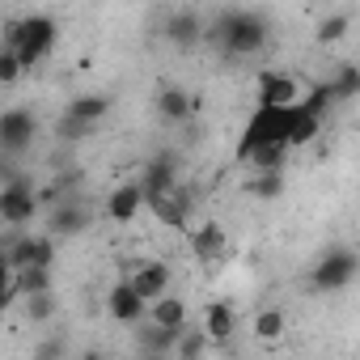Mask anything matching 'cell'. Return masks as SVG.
Here are the masks:
<instances>
[{"label": "cell", "mask_w": 360, "mask_h": 360, "mask_svg": "<svg viewBox=\"0 0 360 360\" xmlns=\"http://www.w3.org/2000/svg\"><path fill=\"white\" fill-rule=\"evenodd\" d=\"M284 330H288V314H284V309L263 305V309L255 314V339H259V343H276V339H284Z\"/></svg>", "instance_id": "44dd1931"}, {"label": "cell", "mask_w": 360, "mask_h": 360, "mask_svg": "<svg viewBox=\"0 0 360 360\" xmlns=\"http://www.w3.org/2000/svg\"><path fill=\"white\" fill-rule=\"evenodd\" d=\"M68 119H77V123H85V127H98L106 115H110V98L106 94H81V98H72L68 102V110H64Z\"/></svg>", "instance_id": "ac0fdd59"}, {"label": "cell", "mask_w": 360, "mask_h": 360, "mask_svg": "<svg viewBox=\"0 0 360 360\" xmlns=\"http://www.w3.org/2000/svg\"><path fill=\"white\" fill-rule=\"evenodd\" d=\"M174 339H178V335H169V330H157V326H148V322L140 326V343H144L148 352H157V356H161V352H174Z\"/></svg>", "instance_id": "4316f807"}, {"label": "cell", "mask_w": 360, "mask_h": 360, "mask_svg": "<svg viewBox=\"0 0 360 360\" xmlns=\"http://www.w3.org/2000/svg\"><path fill=\"white\" fill-rule=\"evenodd\" d=\"M238 335V314L229 301H208L204 309V339L208 343H229Z\"/></svg>", "instance_id": "2e32d148"}, {"label": "cell", "mask_w": 360, "mask_h": 360, "mask_svg": "<svg viewBox=\"0 0 360 360\" xmlns=\"http://www.w3.org/2000/svg\"><path fill=\"white\" fill-rule=\"evenodd\" d=\"M39 136V115L30 106H5L0 110V157L22 161Z\"/></svg>", "instance_id": "277c9868"}, {"label": "cell", "mask_w": 360, "mask_h": 360, "mask_svg": "<svg viewBox=\"0 0 360 360\" xmlns=\"http://www.w3.org/2000/svg\"><path fill=\"white\" fill-rule=\"evenodd\" d=\"M255 89H259V106H267V110H292L301 102V81L292 72H280V68L259 72Z\"/></svg>", "instance_id": "8992f818"}, {"label": "cell", "mask_w": 360, "mask_h": 360, "mask_svg": "<svg viewBox=\"0 0 360 360\" xmlns=\"http://www.w3.org/2000/svg\"><path fill=\"white\" fill-rule=\"evenodd\" d=\"M191 208H195V191H191V187H183V183L174 187V195H165V200L148 204V212H153L165 229H178V233H187V229H191Z\"/></svg>", "instance_id": "9c48e42d"}, {"label": "cell", "mask_w": 360, "mask_h": 360, "mask_svg": "<svg viewBox=\"0 0 360 360\" xmlns=\"http://www.w3.org/2000/svg\"><path fill=\"white\" fill-rule=\"evenodd\" d=\"M13 288H18V301H30V297H47V292H56V271H43V267H26V271H13Z\"/></svg>", "instance_id": "d6986e66"}, {"label": "cell", "mask_w": 360, "mask_h": 360, "mask_svg": "<svg viewBox=\"0 0 360 360\" xmlns=\"http://www.w3.org/2000/svg\"><path fill=\"white\" fill-rule=\"evenodd\" d=\"M34 267L43 271H56V238H34Z\"/></svg>", "instance_id": "f1b7e54d"}, {"label": "cell", "mask_w": 360, "mask_h": 360, "mask_svg": "<svg viewBox=\"0 0 360 360\" xmlns=\"http://www.w3.org/2000/svg\"><path fill=\"white\" fill-rule=\"evenodd\" d=\"M267 18L255 13V9H229L217 18V39H221V51L233 56V60H250L263 51L267 43Z\"/></svg>", "instance_id": "7a4b0ae2"}, {"label": "cell", "mask_w": 360, "mask_h": 360, "mask_svg": "<svg viewBox=\"0 0 360 360\" xmlns=\"http://www.w3.org/2000/svg\"><path fill=\"white\" fill-rule=\"evenodd\" d=\"M26 314H30L34 322H47V318L56 314V292H47V297H30V301H26Z\"/></svg>", "instance_id": "f546056e"}, {"label": "cell", "mask_w": 360, "mask_h": 360, "mask_svg": "<svg viewBox=\"0 0 360 360\" xmlns=\"http://www.w3.org/2000/svg\"><path fill=\"white\" fill-rule=\"evenodd\" d=\"M187 233H191V255H195V263H204V267L225 263L229 238H225V229H221L217 221H204V225H195V229H187Z\"/></svg>", "instance_id": "8fae6325"}, {"label": "cell", "mask_w": 360, "mask_h": 360, "mask_svg": "<svg viewBox=\"0 0 360 360\" xmlns=\"http://www.w3.org/2000/svg\"><path fill=\"white\" fill-rule=\"evenodd\" d=\"M322 136V119H314V115H301L297 106H292V119H288V136H284V148L292 153V148H305V144H314Z\"/></svg>", "instance_id": "ffe728a7"}, {"label": "cell", "mask_w": 360, "mask_h": 360, "mask_svg": "<svg viewBox=\"0 0 360 360\" xmlns=\"http://www.w3.org/2000/svg\"><path fill=\"white\" fill-rule=\"evenodd\" d=\"M56 131H60V140H68V144H72V140H85V136H89L94 127H85V123H77V119H68V115H64Z\"/></svg>", "instance_id": "1f68e13d"}, {"label": "cell", "mask_w": 360, "mask_h": 360, "mask_svg": "<svg viewBox=\"0 0 360 360\" xmlns=\"http://www.w3.org/2000/svg\"><path fill=\"white\" fill-rule=\"evenodd\" d=\"M56 39H60V26L47 18V13H26V18H13L5 26V39H0V47H9L22 64V72L39 68L51 51H56Z\"/></svg>", "instance_id": "6da1fadb"}, {"label": "cell", "mask_w": 360, "mask_h": 360, "mask_svg": "<svg viewBox=\"0 0 360 360\" xmlns=\"http://www.w3.org/2000/svg\"><path fill=\"white\" fill-rule=\"evenodd\" d=\"M204 34H208V26H204V18H200L195 9H174V13H165V22H161V39H165L169 47H195Z\"/></svg>", "instance_id": "30bf717a"}, {"label": "cell", "mask_w": 360, "mask_h": 360, "mask_svg": "<svg viewBox=\"0 0 360 360\" xmlns=\"http://www.w3.org/2000/svg\"><path fill=\"white\" fill-rule=\"evenodd\" d=\"M26 72H22V64H18V56L9 51V47H0V85H18Z\"/></svg>", "instance_id": "83f0119b"}, {"label": "cell", "mask_w": 360, "mask_h": 360, "mask_svg": "<svg viewBox=\"0 0 360 360\" xmlns=\"http://www.w3.org/2000/svg\"><path fill=\"white\" fill-rule=\"evenodd\" d=\"M153 106H157V115H161L165 123H187V119L195 115V98H191L187 89H178V85H165V89H157Z\"/></svg>", "instance_id": "e0dca14e"}, {"label": "cell", "mask_w": 360, "mask_h": 360, "mask_svg": "<svg viewBox=\"0 0 360 360\" xmlns=\"http://www.w3.org/2000/svg\"><path fill=\"white\" fill-rule=\"evenodd\" d=\"M89 208L81 204V200H60L56 208H51V233L47 238H77V233H85L89 229Z\"/></svg>", "instance_id": "9a60e30c"}, {"label": "cell", "mask_w": 360, "mask_h": 360, "mask_svg": "<svg viewBox=\"0 0 360 360\" xmlns=\"http://www.w3.org/2000/svg\"><path fill=\"white\" fill-rule=\"evenodd\" d=\"M356 271H360L356 250H352V246H330V250L314 263L309 288H314V292H343V288L356 280Z\"/></svg>", "instance_id": "3957f363"}, {"label": "cell", "mask_w": 360, "mask_h": 360, "mask_svg": "<svg viewBox=\"0 0 360 360\" xmlns=\"http://www.w3.org/2000/svg\"><path fill=\"white\" fill-rule=\"evenodd\" d=\"M187 318H191L187 301H183V297H174V292L157 297V301L148 305V314H144V322H148V326L169 330V335H183V330H187Z\"/></svg>", "instance_id": "4fadbf2b"}, {"label": "cell", "mask_w": 360, "mask_h": 360, "mask_svg": "<svg viewBox=\"0 0 360 360\" xmlns=\"http://www.w3.org/2000/svg\"><path fill=\"white\" fill-rule=\"evenodd\" d=\"M204 352H208L204 330H183V335L174 339V356L178 360H204Z\"/></svg>", "instance_id": "d4e9b609"}, {"label": "cell", "mask_w": 360, "mask_h": 360, "mask_svg": "<svg viewBox=\"0 0 360 360\" xmlns=\"http://www.w3.org/2000/svg\"><path fill=\"white\" fill-rule=\"evenodd\" d=\"M34 217H39V191H34V183H30L26 174L0 187V225L26 229Z\"/></svg>", "instance_id": "5b68a950"}, {"label": "cell", "mask_w": 360, "mask_h": 360, "mask_svg": "<svg viewBox=\"0 0 360 360\" xmlns=\"http://www.w3.org/2000/svg\"><path fill=\"white\" fill-rule=\"evenodd\" d=\"M352 30V13H330L318 22V43H339Z\"/></svg>", "instance_id": "484cf974"}, {"label": "cell", "mask_w": 360, "mask_h": 360, "mask_svg": "<svg viewBox=\"0 0 360 360\" xmlns=\"http://www.w3.org/2000/svg\"><path fill=\"white\" fill-rule=\"evenodd\" d=\"M106 314H110L119 326H140L144 314H148V305L136 297V288H131L127 280H119V284H110V292H106Z\"/></svg>", "instance_id": "7c38bea8"}, {"label": "cell", "mask_w": 360, "mask_h": 360, "mask_svg": "<svg viewBox=\"0 0 360 360\" xmlns=\"http://www.w3.org/2000/svg\"><path fill=\"white\" fill-rule=\"evenodd\" d=\"M127 284L136 288V297L144 305H153L157 297L169 292V263L161 259H140V263H127Z\"/></svg>", "instance_id": "52a82bcc"}, {"label": "cell", "mask_w": 360, "mask_h": 360, "mask_svg": "<svg viewBox=\"0 0 360 360\" xmlns=\"http://www.w3.org/2000/svg\"><path fill=\"white\" fill-rule=\"evenodd\" d=\"M140 212H144V191H140L136 178H131V183L110 187V195H106V217H110L115 225H127V221H136Z\"/></svg>", "instance_id": "5bb4252c"}, {"label": "cell", "mask_w": 360, "mask_h": 360, "mask_svg": "<svg viewBox=\"0 0 360 360\" xmlns=\"http://www.w3.org/2000/svg\"><path fill=\"white\" fill-rule=\"evenodd\" d=\"M326 85H330V98H335V102H352V98L360 94V68H356V64H339Z\"/></svg>", "instance_id": "603a6c76"}, {"label": "cell", "mask_w": 360, "mask_h": 360, "mask_svg": "<svg viewBox=\"0 0 360 360\" xmlns=\"http://www.w3.org/2000/svg\"><path fill=\"white\" fill-rule=\"evenodd\" d=\"M284 161H288V148L284 144H263V148H255L246 157V165L255 174H284Z\"/></svg>", "instance_id": "7402d4cb"}, {"label": "cell", "mask_w": 360, "mask_h": 360, "mask_svg": "<svg viewBox=\"0 0 360 360\" xmlns=\"http://www.w3.org/2000/svg\"><path fill=\"white\" fill-rule=\"evenodd\" d=\"M136 183H140V191H144V208L157 204V200H165V195H174V187H178V161H174L169 153L153 157V161L140 169Z\"/></svg>", "instance_id": "ba28073f"}, {"label": "cell", "mask_w": 360, "mask_h": 360, "mask_svg": "<svg viewBox=\"0 0 360 360\" xmlns=\"http://www.w3.org/2000/svg\"><path fill=\"white\" fill-rule=\"evenodd\" d=\"M18 305V288H13V271L9 267H0V314L13 309Z\"/></svg>", "instance_id": "4dcf8cb0"}, {"label": "cell", "mask_w": 360, "mask_h": 360, "mask_svg": "<svg viewBox=\"0 0 360 360\" xmlns=\"http://www.w3.org/2000/svg\"><path fill=\"white\" fill-rule=\"evenodd\" d=\"M246 191H250L255 200H263V204H276V200L284 195V174H250Z\"/></svg>", "instance_id": "cb8c5ba5"}]
</instances>
